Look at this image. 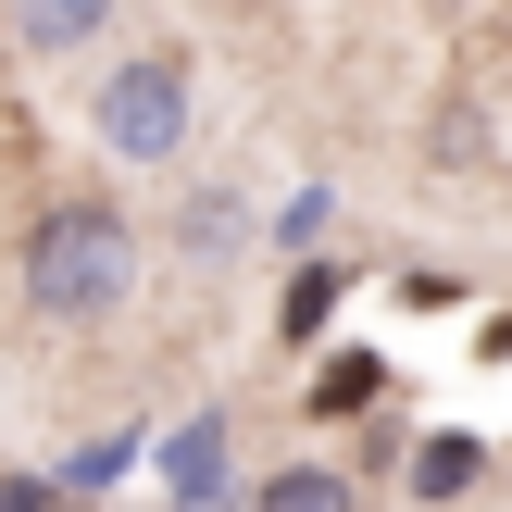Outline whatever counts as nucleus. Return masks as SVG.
<instances>
[{
    "mask_svg": "<svg viewBox=\"0 0 512 512\" xmlns=\"http://www.w3.org/2000/svg\"><path fill=\"white\" fill-rule=\"evenodd\" d=\"M125 288H138V225H125L113 200H50V213L25 225V313L38 325H88V313H113Z\"/></svg>",
    "mask_w": 512,
    "mask_h": 512,
    "instance_id": "1",
    "label": "nucleus"
},
{
    "mask_svg": "<svg viewBox=\"0 0 512 512\" xmlns=\"http://www.w3.org/2000/svg\"><path fill=\"white\" fill-rule=\"evenodd\" d=\"M100 138H113L125 163H175V138H188V63H175V50L113 63L100 75Z\"/></svg>",
    "mask_w": 512,
    "mask_h": 512,
    "instance_id": "2",
    "label": "nucleus"
},
{
    "mask_svg": "<svg viewBox=\"0 0 512 512\" xmlns=\"http://www.w3.org/2000/svg\"><path fill=\"white\" fill-rule=\"evenodd\" d=\"M475 475H488V438H463V425H438V438H413V463H400V488H413L425 512H438V500H463Z\"/></svg>",
    "mask_w": 512,
    "mask_h": 512,
    "instance_id": "3",
    "label": "nucleus"
},
{
    "mask_svg": "<svg viewBox=\"0 0 512 512\" xmlns=\"http://www.w3.org/2000/svg\"><path fill=\"white\" fill-rule=\"evenodd\" d=\"M175 512H225V413H200L175 438Z\"/></svg>",
    "mask_w": 512,
    "mask_h": 512,
    "instance_id": "4",
    "label": "nucleus"
},
{
    "mask_svg": "<svg viewBox=\"0 0 512 512\" xmlns=\"http://www.w3.org/2000/svg\"><path fill=\"white\" fill-rule=\"evenodd\" d=\"M100 25H113V0H13L25 50H75V38H100Z\"/></svg>",
    "mask_w": 512,
    "mask_h": 512,
    "instance_id": "5",
    "label": "nucleus"
},
{
    "mask_svg": "<svg viewBox=\"0 0 512 512\" xmlns=\"http://www.w3.org/2000/svg\"><path fill=\"white\" fill-rule=\"evenodd\" d=\"M375 388H388V363H375V350H338V363H325V375H313V413H325V425H338V413H363V400H375Z\"/></svg>",
    "mask_w": 512,
    "mask_h": 512,
    "instance_id": "6",
    "label": "nucleus"
},
{
    "mask_svg": "<svg viewBox=\"0 0 512 512\" xmlns=\"http://www.w3.org/2000/svg\"><path fill=\"white\" fill-rule=\"evenodd\" d=\"M250 512H350V475H325V463H300V475H275Z\"/></svg>",
    "mask_w": 512,
    "mask_h": 512,
    "instance_id": "7",
    "label": "nucleus"
},
{
    "mask_svg": "<svg viewBox=\"0 0 512 512\" xmlns=\"http://www.w3.org/2000/svg\"><path fill=\"white\" fill-rule=\"evenodd\" d=\"M238 225H250V213H238L225 188H200V200H188V250H200V263H225V250H238Z\"/></svg>",
    "mask_w": 512,
    "mask_h": 512,
    "instance_id": "8",
    "label": "nucleus"
},
{
    "mask_svg": "<svg viewBox=\"0 0 512 512\" xmlns=\"http://www.w3.org/2000/svg\"><path fill=\"white\" fill-rule=\"evenodd\" d=\"M438 150H450V175H475V150H488V138H475V113H463V100L438 113Z\"/></svg>",
    "mask_w": 512,
    "mask_h": 512,
    "instance_id": "9",
    "label": "nucleus"
},
{
    "mask_svg": "<svg viewBox=\"0 0 512 512\" xmlns=\"http://www.w3.org/2000/svg\"><path fill=\"white\" fill-rule=\"evenodd\" d=\"M325 300H338V263H313V275L288 288V325H325Z\"/></svg>",
    "mask_w": 512,
    "mask_h": 512,
    "instance_id": "10",
    "label": "nucleus"
},
{
    "mask_svg": "<svg viewBox=\"0 0 512 512\" xmlns=\"http://www.w3.org/2000/svg\"><path fill=\"white\" fill-rule=\"evenodd\" d=\"M0 512H63V500H50L38 475H0Z\"/></svg>",
    "mask_w": 512,
    "mask_h": 512,
    "instance_id": "11",
    "label": "nucleus"
},
{
    "mask_svg": "<svg viewBox=\"0 0 512 512\" xmlns=\"http://www.w3.org/2000/svg\"><path fill=\"white\" fill-rule=\"evenodd\" d=\"M438 13H475V0H438Z\"/></svg>",
    "mask_w": 512,
    "mask_h": 512,
    "instance_id": "12",
    "label": "nucleus"
}]
</instances>
